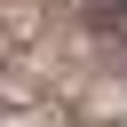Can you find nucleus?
I'll use <instances>...</instances> for the list:
<instances>
[{
	"instance_id": "f257e3e1",
	"label": "nucleus",
	"mask_w": 127,
	"mask_h": 127,
	"mask_svg": "<svg viewBox=\"0 0 127 127\" xmlns=\"http://www.w3.org/2000/svg\"><path fill=\"white\" fill-rule=\"evenodd\" d=\"M87 16H95V24H119V32H127V0H87Z\"/></svg>"
}]
</instances>
